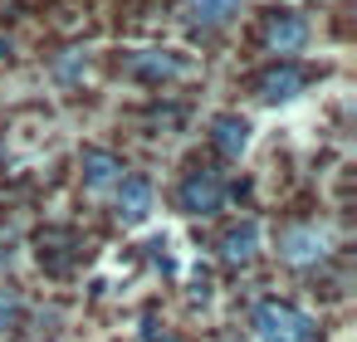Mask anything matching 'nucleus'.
<instances>
[{
  "mask_svg": "<svg viewBox=\"0 0 357 342\" xmlns=\"http://www.w3.org/2000/svg\"><path fill=\"white\" fill-rule=\"evenodd\" d=\"M255 332H259V342H313V318L294 303H259Z\"/></svg>",
  "mask_w": 357,
  "mask_h": 342,
  "instance_id": "obj_1",
  "label": "nucleus"
},
{
  "mask_svg": "<svg viewBox=\"0 0 357 342\" xmlns=\"http://www.w3.org/2000/svg\"><path fill=\"white\" fill-rule=\"evenodd\" d=\"M225 205V181L215 171H191L181 181V210L186 215H215Z\"/></svg>",
  "mask_w": 357,
  "mask_h": 342,
  "instance_id": "obj_2",
  "label": "nucleus"
},
{
  "mask_svg": "<svg viewBox=\"0 0 357 342\" xmlns=\"http://www.w3.org/2000/svg\"><path fill=\"white\" fill-rule=\"evenodd\" d=\"M279 254H284L289 264H318V259L328 254V230H318V225H294V230L279 235Z\"/></svg>",
  "mask_w": 357,
  "mask_h": 342,
  "instance_id": "obj_3",
  "label": "nucleus"
},
{
  "mask_svg": "<svg viewBox=\"0 0 357 342\" xmlns=\"http://www.w3.org/2000/svg\"><path fill=\"white\" fill-rule=\"evenodd\" d=\"M264 45H269L274 54H298V49L308 45V20H303V15H274L269 30H264Z\"/></svg>",
  "mask_w": 357,
  "mask_h": 342,
  "instance_id": "obj_4",
  "label": "nucleus"
},
{
  "mask_svg": "<svg viewBox=\"0 0 357 342\" xmlns=\"http://www.w3.org/2000/svg\"><path fill=\"white\" fill-rule=\"evenodd\" d=\"M79 171H84V186H89V191H113L128 166H123V157H113V152H84Z\"/></svg>",
  "mask_w": 357,
  "mask_h": 342,
  "instance_id": "obj_5",
  "label": "nucleus"
},
{
  "mask_svg": "<svg viewBox=\"0 0 357 342\" xmlns=\"http://www.w3.org/2000/svg\"><path fill=\"white\" fill-rule=\"evenodd\" d=\"M113 191H118V215H123L128 225H137V220L152 215V186H147L142 176H123Z\"/></svg>",
  "mask_w": 357,
  "mask_h": 342,
  "instance_id": "obj_6",
  "label": "nucleus"
},
{
  "mask_svg": "<svg viewBox=\"0 0 357 342\" xmlns=\"http://www.w3.org/2000/svg\"><path fill=\"white\" fill-rule=\"evenodd\" d=\"M186 64L176 59V54H167V49H142V54H132V64H128V74L132 79H147V84H162V79H176Z\"/></svg>",
  "mask_w": 357,
  "mask_h": 342,
  "instance_id": "obj_7",
  "label": "nucleus"
},
{
  "mask_svg": "<svg viewBox=\"0 0 357 342\" xmlns=\"http://www.w3.org/2000/svg\"><path fill=\"white\" fill-rule=\"evenodd\" d=\"M298 88H303V74H298L294 64H274V69L259 79V98H264V103H289V98H298Z\"/></svg>",
  "mask_w": 357,
  "mask_h": 342,
  "instance_id": "obj_8",
  "label": "nucleus"
},
{
  "mask_svg": "<svg viewBox=\"0 0 357 342\" xmlns=\"http://www.w3.org/2000/svg\"><path fill=\"white\" fill-rule=\"evenodd\" d=\"M220 254H225L230 264H250V259L259 254V225H255V220H245V225L225 230V240H220Z\"/></svg>",
  "mask_w": 357,
  "mask_h": 342,
  "instance_id": "obj_9",
  "label": "nucleus"
},
{
  "mask_svg": "<svg viewBox=\"0 0 357 342\" xmlns=\"http://www.w3.org/2000/svg\"><path fill=\"white\" fill-rule=\"evenodd\" d=\"M215 147H220L225 157H240V152L250 147V123H245L240 113H220V118H215Z\"/></svg>",
  "mask_w": 357,
  "mask_h": 342,
  "instance_id": "obj_10",
  "label": "nucleus"
},
{
  "mask_svg": "<svg viewBox=\"0 0 357 342\" xmlns=\"http://www.w3.org/2000/svg\"><path fill=\"white\" fill-rule=\"evenodd\" d=\"M186 10H191V20H196V25L215 30V25H225V20L240 10V0H186Z\"/></svg>",
  "mask_w": 357,
  "mask_h": 342,
  "instance_id": "obj_11",
  "label": "nucleus"
},
{
  "mask_svg": "<svg viewBox=\"0 0 357 342\" xmlns=\"http://www.w3.org/2000/svg\"><path fill=\"white\" fill-rule=\"evenodd\" d=\"M15 318H20V298H15L10 288H0V332L15 327Z\"/></svg>",
  "mask_w": 357,
  "mask_h": 342,
  "instance_id": "obj_12",
  "label": "nucleus"
},
{
  "mask_svg": "<svg viewBox=\"0 0 357 342\" xmlns=\"http://www.w3.org/2000/svg\"><path fill=\"white\" fill-rule=\"evenodd\" d=\"M79 69H84V54H79V49H69V54L54 64V74H59V79H79Z\"/></svg>",
  "mask_w": 357,
  "mask_h": 342,
  "instance_id": "obj_13",
  "label": "nucleus"
},
{
  "mask_svg": "<svg viewBox=\"0 0 357 342\" xmlns=\"http://www.w3.org/2000/svg\"><path fill=\"white\" fill-rule=\"evenodd\" d=\"M0 162H6V142H0Z\"/></svg>",
  "mask_w": 357,
  "mask_h": 342,
  "instance_id": "obj_14",
  "label": "nucleus"
}]
</instances>
